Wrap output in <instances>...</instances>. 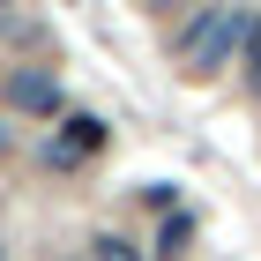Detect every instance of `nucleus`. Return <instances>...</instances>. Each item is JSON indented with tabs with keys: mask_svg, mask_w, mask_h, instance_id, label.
Returning <instances> with one entry per match:
<instances>
[{
	"mask_svg": "<svg viewBox=\"0 0 261 261\" xmlns=\"http://www.w3.org/2000/svg\"><path fill=\"white\" fill-rule=\"evenodd\" d=\"M8 105L30 112V120H53V112H60V82L45 75V67H15V75H8Z\"/></svg>",
	"mask_w": 261,
	"mask_h": 261,
	"instance_id": "f03ea898",
	"label": "nucleus"
},
{
	"mask_svg": "<svg viewBox=\"0 0 261 261\" xmlns=\"http://www.w3.org/2000/svg\"><path fill=\"white\" fill-rule=\"evenodd\" d=\"M0 261H8V239H0Z\"/></svg>",
	"mask_w": 261,
	"mask_h": 261,
	"instance_id": "0eeeda50",
	"label": "nucleus"
},
{
	"mask_svg": "<svg viewBox=\"0 0 261 261\" xmlns=\"http://www.w3.org/2000/svg\"><path fill=\"white\" fill-rule=\"evenodd\" d=\"M246 38V15L239 8H201L194 22H187V38H179V60L187 75H217L224 60H231V45Z\"/></svg>",
	"mask_w": 261,
	"mask_h": 261,
	"instance_id": "f257e3e1",
	"label": "nucleus"
},
{
	"mask_svg": "<svg viewBox=\"0 0 261 261\" xmlns=\"http://www.w3.org/2000/svg\"><path fill=\"white\" fill-rule=\"evenodd\" d=\"M239 45H246V67H254V82H261V15L246 22V38H239Z\"/></svg>",
	"mask_w": 261,
	"mask_h": 261,
	"instance_id": "423d86ee",
	"label": "nucleus"
},
{
	"mask_svg": "<svg viewBox=\"0 0 261 261\" xmlns=\"http://www.w3.org/2000/svg\"><path fill=\"white\" fill-rule=\"evenodd\" d=\"M97 142H105V120H90V112H75V120H67V135L53 142V164H75V157H90Z\"/></svg>",
	"mask_w": 261,
	"mask_h": 261,
	"instance_id": "7ed1b4c3",
	"label": "nucleus"
},
{
	"mask_svg": "<svg viewBox=\"0 0 261 261\" xmlns=\"http://www.w3.org/2000/svg\"><path fill=\"white\" fill-rule=\"evenodd\" d=\"M194 246V217H164V231H157V254L172 261V254H187Z\"/></svg>",
	"mask_w": 261,
	"mask_h": 261,
	"instance_id": "20e7f679",
	"label": "nucleus"
},
{
	"mask_svg": "<svg viewBox=\"0 0 261 261\" xmlns=\"http://www.w3.org/2000/svg\"><path fill=\"white\" fill-rule=\"evenodd\" d=\"M90 254H97V261H142V254H135V239H120V231H105Z\"/></svg>",
	"mask_w": 261,
	"mask_h": 261,
	"instance_id": "39448f33",
	"label": "nucleus"
}]
</instances>
